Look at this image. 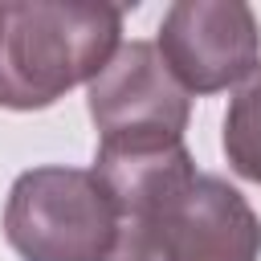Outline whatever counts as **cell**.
<instances>
[{
  "label": "cell",
  "instance_id": "52a82bcc",
  "mask_svg": "<svg viewBox=\"0 0 261 261\" xmlns=\"http://www.w3.org/2000/svg\"><path fill=\"white\" fill-rule=\"evenodd\" d=\"M220 147H224L228 167L241 179L261 184V61L228 98Z\"/></svg>",
  "mask_w": 261,
  "mask_h": 261
},
{
  "label": "cell",
  "instance_id": "7a4b0ae2",
  "mask_svg": "<svg viewBox=\"0 0 261 261\" xmlns=\"http://www.w3.org/2000/svg\"><path fill=\"white\" fill-rule=\"evenodd\" d=\"M118 228L122 216L90 167H29L4 200V241L20 261H106Z\"/></svg>",
  "mask_w": 261,
  "mask_h": 261
},
{
  "label": "cell",
  "instance_id": "8992f818",
  "mask_svg": "<svg viewBox=\"0 0 261 261\" xmlns=\"http://www.w3.org/2000/svg\"><path fill=\"white\" fill-rule=\"evenodd\" d=\"M102 188L110 192L122 224L147 220L175 188L196 175V163L184 143H155V147H106L98 143L94 167Z\"/></svg>",
  "mask_w": 261,
  "mask_h": 261
},
{
  "label": "cell",
  "instance_id": "277c9868",
  "mask_svg": "<svg viewBox=\"0 0 261 261\" xmlns=\"http://www.w3.org/2000/svg\"><path fill=\"white\" fill-rule=\"evenodd\" d=\"M155 49L188 98L220 94L261 61V24L245 0H175L159 20Z\"/></svg>",
  "mask_w": 261,
  "mask_h": 261
},
{
  "label": "cell",
  "instance_id": "ba28073f",
  "mask_svg": "<svg viewBox=\"0 0 261 261\" xmlns=\"http://www.w3.org/2000/svg\"><path fill=\"white\" fill-rule=\"evenodd\" d=\"M106 261H163V253L155 249V241L147 237L143 224H122L114 249L106 253Z\"/></svg>",
  "mask_w": 261,
  "mask_h": 261
},
{
  "label": "cell",
  "instance_id": "5b68a950",
  "mask_svg": "<svg viewBox=\"0 0 261 261\" xmlns=\"http://www.w3.org/2000/svg\"><path fill=\"white\" fill-rule=\"evenodd\" d=\"M143 224L163 261H261V216L220 175L196 171Z\"/></svg>",
  "mask_w": 261,
  "mask_h": 261
},
{
  "label": "cell",
  "instance_id": "6da1fadb",
  "mask_svg": "<svg viewBox=\"0 0 261 261\" xmlns=\"http://www.w3.org/2000/svg\"><path fill=\"white\" fill-rule=\"evenodd\" d=\"M122 16L106 0H0V106L45 110L90 86L122 45Z\"/></svg>",
  "mask_w": 261,
  "mask_h": 261
},
{
  "label": "cell",
  "instance_id": "3957f363",
  "mask_svg": "<svg viewBox=\"0 0 261 261\" xmlns=\"http://www.w3.org/2000/svg\"><path fill=\"white\" fill-rule=\"evenodd\" d=\"M86 110L106 147L184 143L192 98L163 65L155 41H122L86 86Z\"/></svg>",
  "mask_w": 261,
  "mask_h": 261
}]
</instances>
